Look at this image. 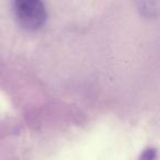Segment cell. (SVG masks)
Listing matches in <instances>:
<instances>
[{"mask_svg":"<svg viewBox=\"0 0 160 160\" xmlns=\"http://www.w3.org/2000/svg\"><path fill=\"white\" fill-rule=\"evenodd\" d=\"M14 12L19 24L27 31L40 30L46 21L42 0H14Z\"/></svg>","mask_w":160,"mask_h":160,"instance_id":"cell-1","label":"cell"}]
</instances>
